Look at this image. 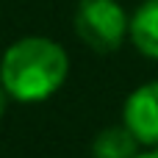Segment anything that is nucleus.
Wrapping results in <instances>:
<instances>
[{
    "label": "nucleus",
    "mask_w": 158,
    "mask_h": 158,
    "mask_svg": "<svg viewBox=\"0 0 158 158\" xmlns=\"http://www.w3.org/2000/svg\"><path fill=\"white\" fill-rule=\"evenodd\" d=\"M69 75L67 50L47 36H25L8 44L0 58V83L17 103H42L53 97Z\"/></svg>",
    "instance_id": "f257e3e1"
},
{
    "label": "nucleus",
    "mask_w": 158,
    "mask_h": 158,
    "mask_svg": "<svg viewBox=\"0 0 158 158\" xmlns=\"http://www.w3.org/2000/svg\"><path fill=\"white\" fill-rule=\"evenodd\" d=\"M128 14L117 0H81L75 11L78 39L100 56L117 53L128 36Z\"/></svg>",
    "instance_id": "f03ea898"
},
{
    "label": "nucleus",
    "mask_w": 158,
    "mask_h": 158,
    "mask_svg": "<svg viewBox=\"0 0 158 158\" xmlns=\"http://www.w3.org/2000/svg\"><path fill=\"white\" fill-rule=\"evenodd\" d=\"M122 125L142 147H158V81L133 89L122 106Z\"/></svg>",
    "instance_id": "7ed1b4c3"
},
{
    "label": "nucleus",
    "mask_w": 158,
    "mask_h": 158,
    "mask_svg": "<svg viewBox=\"0 0 158 158\" xmlns=\"http://www.w3.org/2000/svg\"><path fill=\"white\" fill-rule=\"evenodd\" d=\"M128 36L133 47L158 61V0H144L128 19Z\"/></svg>",
    "instance_id": "20e7f679"
},
{
    "label": "nucleus",
    "mask_w": 158,
    "mask_h": 158,
    "mask_svg": "<svg viewBox=\"0 0 158 158\" xmlns=\"http://www.w3.org/2000/svg\"><path fill=\"white\" fill-rule=\"evenodd\" d=\"M139 142L136 136L125 128V125H117V128H106L94 136L92 142V158H133L139 153Z\"/></svg>",
    "instance_id": "39448f33"
},
{
    "label": "nucleus",
    "mask_w": 158,
    "mask_h": 158,
    "mask_svg": "<svg viewBox=\"0 0 158 158\" xmlns=\"http://www.w3.org/2000/svg\"><path fill=\"white\" fill-rule=\"evenodd\" d=\"M6 106H8V94H6V89H3V83H0V119L6 117Z\"/></svg>",
    "instance_id": "423d86ee"
},
{
    "label": "nucleus",
    "mask_w": 158,
    "mask_h": 158,
    "mask_svg": "<svg viewBox=\"0 0 158 158\" xmlns=\"http://www.w3.org/2000/svg\"><path fill=\"white\" fill-rule=\"evenodd\" d=\"M133 158H158V147H147L144 153H136Z\"/></svg>",
    "instance_id": "0eeeda50"
}]
</instances>
